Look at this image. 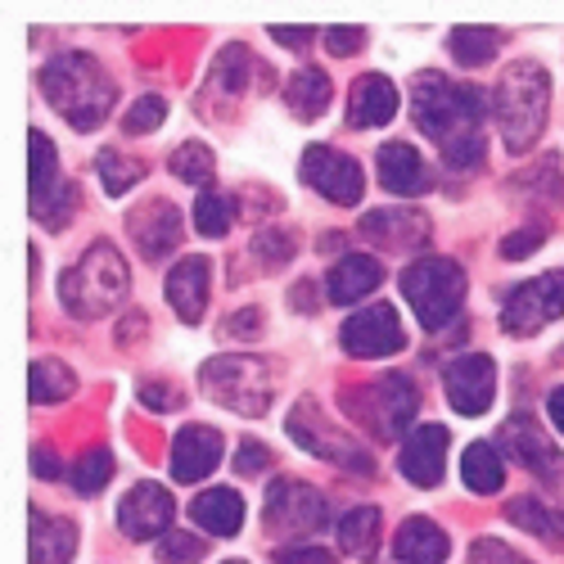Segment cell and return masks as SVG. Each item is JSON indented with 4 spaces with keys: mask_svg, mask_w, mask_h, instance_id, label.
I'll use <instances>...</instances> for the list:
<instances>
[{
    "mask_svg": "<svg viewBox=\"0 0 564 564\" xmlns=\"http://www.w3.org/2000/svg\"><path fill=\"white\" fill-rule=\"evenodd\" d=\"M411 113L456 172L484 163V96L475 86L452 82L443 73H420L411 90Z\"/></svg>",
    "mask_w": 564,
    "mask_h": 564,
    "instance_id": "cell-1",
    "label": "cell"
},
{
    "mask_svg": "<svg viewBox=\"0 0 564 564\" xmlns=\"http://www.w3.org/2000/svg\"><path fill=\"white\" fill-rule=\"evenodd\" d=\"M41 90H45V100L55 105V113L68 118L77 131H96L118 105L113 77L100 68V59H90L82 51L55 55L51 64H45L41 68Z\"/></svg>",
    "mask_w": 564,
    "mask_h": 564,
    "instance_id": "cell-2",
    "label": "cell"
},
{
    "mask_svg": "<svg viewBox=\"0 0 564 564\" xmlns=\"http://www.w3.org/2000/svg\"><path fill=\"white\" fill-rule=\"evenodd\" d=\"M546 109H551V73L533 59L510 64L492 90V113L510 154H529L538 145V135L546 127Z\"/></svg>",
    "mask_w": 564,
    "mask_h": 564,
    "instance_id": "cell-3",
    "label": "cell"
},
{
    "mask_svg": "<svg viewBox=\"0 0 564 564\" xmlns=\"http://www.w3.org/2000/svg\"><path fill=\"white\" fill-rule=\"evenodd\" d=\"M131 290V271L122 262V253L100 240V245H90L64 275H59V299L73 316L82 321H96V316H109Z\"/></svg>",
    "mask_w": 564,
    "mask_h": 564,
    "instance_id": "cell-4",
    "label": "cell"
},
{
    "mask_svg": "<svg viewBox=\"0 0 564 564\" xmlns=\"http://www.w3.org/2000/svg\"><path fill=\"white\" fill-rule=\"evenodd\" d=\"M199 384L217 406L245 415V420H258L275 398L271 366L262 357H249V352H221V357L204 361Z\"/></svg>",
    "mask_w": 564,
    "mask_h": 564,
    "instance_id": "cell-5",
    "label": "cell"
},
{
    "mask_svg": "<svg viewBox=\"0 0 564 564\" xmlns=\"http://www.w3.org/2000/svg\"><path fill=\"white\" fill-rule=\"evenodd\" d=\"M339 406L357 425H366L375 438H398L420 411V389L406 375H380V380H370V384L344 389Z\"/></svg>",
    "mask_w": 564,
    "mask_h": 564,
    "instance_id": "cell-6",
    "label": "cell"
},
{
    "mask_svg": "<svg viewBox=\"0 0 564 564\" xmlns=\"http://www.w3.org/2000/svg\"><path fill=\"white\" fill-rule=\"evenodd\" d=\"M402 294L425 330H443V325L460 312L465 271L452 258H420L402 271Z\"/></svg>",
    "mask_w": 564,
    "mask_h": 564,
    "instance_id": "cell-7",
    "label": "cell"
},
{
    "mask_svg": "<svg viewBox=\"0 0 564 564\" xmlns=\"http://www.w3.org/2000/svg\"><path fill=\"white\" fill-rule=\"evenodd\" d=\"M285 430H290V438H294L303 452L330 460V465H339V469H352V475H375V456H370L357 438H348L339 425H330V420L321 415V406H316L312 398L294 402Z\"/></svg>",
    "mask_w": 564,
    "mask_h": 564,
    "instance_id": "cell-8",
    "label": "cell"
},
{
    "mask_svg": "<svg viewBox=\"0 0 564 564\" xmlns=\"http://www.w3.org/2000/svg\"><path fill=\"white\" fill-rule=\"evenodd\" d=\"M262 520H267L271 533L307 538V533H321L325 524H330V501H325V492L312 488V484L275 479L267 488V501H262Z\"/></svg>",
    "mask_w": 564,
    "mask_h": 564,
    "instance_id": "cell-9",
    "label": "cell"
},
{
    "mask_svg": "<svg viewBox=\"0 0 564 564\" xmlns=\"http://www.w3.org/2000/svg\"><path fill=\"white\" fill-rule=\"evenodd\" d=\"M555 316H564V271L533 275L520 290H510L506 307H501V330L514 339H529L542 330V325H551Z\"/></svg>",
    "mask_w": 564,
    "mask_h": 564,
    "instance_id": "cell-10",
    "label": "cell"
},
{
    "mask_svg": "<svg viewBox=\"0 0 564 564\" xmlns=\"http://www.w3.org/2000/svg\"><path fill=\"white\" fill-rule=\"evenodd\" d=\"M299 176L312 185L321 199H330L339 208H352L361 195H366V172L352 154L335 150V145H307L303 163H299Z\"/></svg>",
    "mask_w": 564,
    "mask_h": 564,
    "instance_id": "cell-11",
    "label": "cell"
},
{
    "mask_svg": "<svg viewBox=\"0 0 564 564\" xmlns=\"http://www.w3.org/2000/svg\"><path fill=\"white\" fill-rule=\"evenodd\" d=\"M339 344H344L348 357H361V361H380V357L402 352L406 335H402V316H398V307H389V303L361 307L357 316L344 321Z\"/></svg>",
    "mask_w": 564,
    "mask_h": 564,
    "instance_id": "cell-12",
    "label": "cell"
},
{
    "mask_svg": "<svg viewBox=\"0 0 564 564\" xmlns=\"http://www.w3.org/2000/svg\"><path fill=\"white\" fill-rule=\"evenodd\" d=\"M443 389H447V402L456 415H484L497 398V366L488 352H465L456 361H447L443 370Z\"/></svg>",
    "mask_w": 564,
    "mask_h": 564,
    "instance_id": "cell-13",
    "label": "cell"
},
{
    "mask_svg": "<svg viewBox=\"0 0 564 564\" xmlns=\"http://www.w3.org/2000/svg\"><path fill=\"white\" fill-rule=\"evenodd\" d=\"M497 438H501L506 456H514L524 469H533L542 484H560V479H564V452L551 443V434L538 425L533 415H514V420H506Z\"/></svg>",
    "mask_w": 564,
    "mask_h": 564,
    "instance_id": "cell-14",
    "label": "cell"
},
{
    "mask_svg": "<svg viewBox=\"0 0 564 564\" xmlns=\"http://www.w3.org/2000/svg\"><path fill=\"white\" fill-rule=\"evenodd\" d=\"M172 514H176V501L167 488L159 484H135L122 506H118V529L131 538V542H150V538H163L172 533Z\"/></svg>",
    "mask_w": 564,
    "mask_h": 564,
    "instance_id": "cell-15",
    "label": "cell"
},
{
    "mask_svg": "<svg viewBox=\"0 0 564 564\" xmlns=\"http://www.w3.org/2000/svg\"><path fill=\"white\" fill-rule=\"evenodd\" d=\"M127 235L135 240L140 258L159 262V258H167V253L181 245L185 221H181V213H176L167 199H150V204H140V208L127 213Z\"/></svg>",
    "mask_w": 564,
    "mask_h": 564,
    "instance_id": "cell-16",
    "label": "cell"
},
{
    "mask_svg": "<svg viewBox=\"0 0 564 564\" xmlns=\"http://www.w3.org/2000/svg\"><path fill=\"white\" fill-rule=\"evenodd\" d=\"M398 469H402V479H411L415 488H438L443 475H447V430L443 425L411 430L402 452H398Z\"/></svg>",
    "mask_w": 564,
    "mask_h": 564,
    "instance_id": "cell-17",
    "label": "cell"
},
{
    "mask_svg": "<svg viewBox=\"0 0 564 564\" xmlns=\"http://www.w3.org/2000/svg\"><path fill=\"white\" fill-rule=\"evenodd\" d=\"M221 452H226V438H221L213 425H185V430L172 438V479H176V484H199V479H208L213 469L221 465Z\"/></svg>",
    "mask_w": 564,
    "mask_h": 564,
    "instance_id": "cell-18",
    "label": "cell"
},
{
    "mask_svg": "<svg viewBox=\"0 0 564 564\" xmlns=\"http://www.w3.org/2000/svg\"><path fill=\"white\" fill-rule=\"evenodd\" d=\"M361 235L384 249H425L430 245V217L420 208H375L361 217Z\"/></svg>",
    "mask_w": 564,
    "mask_h": 564,
    "instance_id": "cell-19",
    "label": "cell"
},
{
    "mask_svg": "<svg viewBox=\"0 0 564 564\" xmlns=\"http://www.w3.org/2000/svg\"><path fill=\"white\" fill-rule=\"evenodd\" d=\"M208 280H213V262L208 258H181L167 271V303L176 307V316L185 325H199L204 307H208Z\"/></svg>",
    "mask_w": 564,
    "mask_h": 564,
    "instance_id": "cell-20",
    "label": "cell"
},
{
    "mask_svg": "<svg viewBox=\"0 0 564 564\" xmlns=\"http://www.w3.org/2000/svg\"><path fill=\"white\" fill-rule=\"evenodd\" d=\"M398 105H402L398 86H393L384 73H366V77H357L352 90H348V122H352L357 131L384 127V122H393Z\"/></svg>",
    "mask_w": 564,
    "mask_h": 564,
    "instance_id": "cell-21",
    "label": "cell"
},
{
    "mask_svg": "<svg viewBox=\"0 0 564 564\" xmlns=\"http://www.w3.org/2000/svg\"><path fill=\"white\" fill-rule=\"evenodd\" d=\"M375 172H380V185L389 195H420L430 185V172H425V159H420L415 145H406V140H389V145L375 154Z\"/></svg>",
    "mask_w": 564,
    "mask_h": 564,
    "instance_id": "cell-22",
    "label": "cell"
},
{
    "mask_svg": "<svg viewBox=\"0 0 564 564\" xmlns=\"http://www.w3.org/2000/svg\"><path fill=\"white\" fill-rule=\"evenodd\" d=\"M380 280H384L380 258L348 253V258H339L330 267V275H325V294H330L335 307H348V303H361L370 290H380Z\"/></svg>",
    "mask_w": 564,
    "mask_h": 564,
    "instance_id": "cell-23",
    "label": "cell"
},
{
    "mask_svg": "<svg viewBox=\"0 0 564 564\" xmlns=\"http://www.w3.org/2000/svg\"><path fill=\"white\" fill-rule=\"evenodd\" d=\"M28 154H32V167H28V195H32V217L59 195V154L51 145V135L41 127L28 131Z\"/></svg>",
    "mask_w": 564,
    "mask_h": 564,
    "instance_id": "cell-24",
    "label": "cell"
},
{
    "mask_svg": "<svg viewBox=\"0 0 564 564\" xmlns=\"http://www.w3.org/2000/svg\"><path fill=\"white\" fill-rule=\"evenodd\" d=\"M393 555L398 564H443L447 560V533L425 520V514H411L393 538Z\"/></svg>",
    "mask_w": 564,
    "mask_h": 564,
    "instance_id": "cell-25",
    "label": "cell"
},
{
    "mask_svg": "<svg viewBox=\"0 0 564 564\" xmlns=\"http://www.w3.org/2000/svg\"><path fill=\"white\" fill-rule=\"evenodd\" d=\"M77 551V524L51 514L45 520L41 510H32V538H28V555L32 564H68Z\"/></svg>",
    "mask_w": 564,
    "mask_h": 564,
    "instance_id": "cell-26",
    "label": "cell"
},
{
    "mask_svg": "<svg viewBox=\"0 0 564 564\" xmlns=\"http://www.w3.org/2000/svg\"><path fill=\"white\" fill-rule=\"evenodd\" d=\"M191 514H195V524H204V533L235 538V533H240V524H245V497L235 488H208V492L195 497Z\"/></svg>",
    "mask_w": 564,
    "mask_h": 564,
    "instance_id": "cell-27",
    "label": "cell"
},
{
    "mask_svg": "<svg viewBox=\"0 0 564 564\" xmlns=\"http://www.w3.org/2000/svg\"><path fill=\"white\" fill-rule=\"evenodd\" d=\"M506 520L520 524L524 533H533L538 542H546L551 551H564V510H555L542 497H514L506 506Z\"/></svg>",
    "mask_w": 564,
    "mask_h": 564,
    "instance_id": "cell-28",
    "label": "cell"
},
{
    "mask_svg": "<svg viewBox=\"0 0 564 564\" xmlns=\"http://www.w3.org/2000/svg\"><path fill=\"white\" fill-rule=\"evenodd\" d=\"M460 479H465V488H469V492H479V497L501 492V484H506L501 452H497V447H488V443H469V447L460 452Z\"/></svg>",
    "mask_w": 564,
    "mask_h": 564,
    "instance_id": "cell-29",
    "label": "cell"
},
{
    "mask_svg": "<svg viewBox=\"0 0 564 564\" xmlns=\"http://www.w3.org/2000/svg\"><path fill=\"white\" fill-rule=\"evenodd\" d=\"M330 96H335V86L321 68H299L285 86V100L303 122H312V118H321L325 109H330Z\"/></svg>",
    "mask_w": 564,
    "mask_h": 564,
    "instance_id": "cell-30",
    "label": "cell"
},
{
    "mask_svg": "<svg viewBox=\"0 0 564 564\" xmlns=\"http://www.w3.org/2000/svg\"><path fill=\"white\" fill-rule=\"evenodd\" d=\"M32 384H28V398L41 406H51V402H64V398H73V389H77V375L59 361V357H36L32 361Z\"/></svg>",
    "mask_w": 564,
    "mask_h": 564,
    "instance_id": "cell-31",
    "label": "cell"
},
{
    "mask_svg": "<svg viewBox=\"0 0 564 564\" xmlns=\"http://www.w3.org/2000/svg\"><path fill=\"white\" fill-rule=\"evenodd\" d=\"M339 546H344V555L370 560L375 546H380V510L375 506H352L339 520Z\"/></svg>",
    "mask_w": 564,
    "mask_h": 564,
    "instance_id": "cell-32",
    "label": "cell"
},
{
    "mask_svg": "<svg viewBox=\"0 0 564 564\" xmlns=\"http://www.w3.org/2000/svg\"><path fill=\"white\" fill-rule=\"evenodd\" d=\"M167 167H172V176L185 181V185H208V181L217 176L213 150L204 145V140H185V145H176L172 159H167Z\"/></svg>",
    "mask_w": 564,
    "mask_h": 564,
    "instance_id": "cell-33",
    "label": "cell"
},
{
    "mask_svg": "<svg viewBox=\"0 0 564 564\" xmlns=\"http://www.w3.org/2000/svg\"><path fill=\"white\" fill-rule=\"evenodd\" d=\"M96 172H100V181H105V195H113V199H122L131 185H140L145 181V163L140 159H127V154H118V150H105L100 159H96Z\"/></svg>",
    "mask_w": 564,
    "mask_h": 564,
    "instance_id": "cell-34",
    "label": "cell"
},
{
    "mask_svg": "<svg viewBox=\"0 0 564 564\" xmlns=\"http://www.w3.org/2000/svg\"><path fill=\"white\" fill-rule=\"evenodd\" d=\"M249 51L245 45H226V51L217 55L213 64V77H208V90H217V96H240L245 82H249Z\"/></svg>",
    "mask_w": 564,
    "mask_h": 564,
    "instance_id": "cell-35",
    "label": "cell"
},
{
    "mask_svg": "<svg viewBox=\"0 0 564 564\" xmlns=\"http://www.w3.org/2000/svg\"><path fill=\"white\" fill-rule=\"evenodd\" d=\"M497 41H501V36H497L492 28H456V32L447 36L456 64H465V68L488 64V59L497 55Z\"/></svg>",
    "mask_w": 564,
    "mask_h": 564,
    "instance_id": "cell-36",
    "label": "cell"
},
{
    "mask_svg": "<svg viewBox=\"0 0 564 564\" xmlns=\"http://www.w3.org/2000/svg\"><path fill=\"white\" fill-rule=\"evenodd\" d=\"M109 479H113V452H109V447L82 452V460H77V469H73V488H77L82 497H96L100 488H109Z\"/></svg>",
    "mask_w": 564,
    "mask_h": 564,
    "instance_id": "cell-37",
    "label": "cell"
},
{
    "mask_svg": "<svg viewBox=\"0 0 564 564\" xmlns=\"http://www.w3.org/2000/svg\"><path fill=\"white\" fill-rule=\"evenodd\" d=\"M230 221H235V199L230 195H199L195 199V230L199 235H208V240H221V235L230 230Z\"/></svg>",
    "mask_w": 564,
    "mask_h": 564,
    "instance_id": "cell-38",
    "label": "cell"
},
{
    "mask_svg": "<svg viewBox=\"0 0 564 564\" xmlns=\"http://www.w3.org/2000/svg\"><path fill=\"white\" fill-rule=\"evenodd\" d=\"M163 118H167V100H163V96H140V100L127 109L122 131H127V135H145V131H154Z\"/></svg>",
    "mask_w": 564,
    "mask_h": 564,
    "instance_id": "cell-39",
    "label": "cell"
},
{
    "mask_svg": "<svg viewBox=\"0 0 564 564\" xmlns=\"http://www.w3.org/2000/svg\"><path fill=\"white\" fill-rule=\"evenodd\" d=\"M159 560L163 564H199L204 560V542L191 538V533H181V529H172V533L159 538Z\"/></svg>",
    "mask_w": 564,
    "mask_h": 564,
    "instance_id": "cell-40",
    "label": "cell"
},
{
    "mask_svg": "<svg viewBox=\"0 0 564 564\" xmlns=\"http://www.w3.org/2000/svg\"><path fill=\"white\" fill-rule=\"evenodd\" d=\"M469 564H533V560H524L514 546H506L501 538H479L475 546H469Z\"/></svg>",
    "mask_w": 564,
    "mask_h": 564,
    "instance_id": "cell-41",
    "label": "cell"
},
{
    "mask_svg": "<svg viewBox=\"0 0 564 564\" xmlns=\"http://www.w3.org/2000/svg\"><path fill=\"white\" fill-rule=\"evenodd\" d=\"M294 249H299V240H294L290 230H258V240H253V253L258 258H271V262H285Z\"/></svg>",
    "mask_w": 564,
    "mask_h": 564,
    "instance_id": "cell-42",
    "label": "cell"
},
{
    "mask_svg": "<svg viewBox=\"0 0 564 564\" xmlns=\"http://www.w3.org/2000/svg\"><path fill=\"white\" fill-rule=\"evenodd\" d=\"M542 240H546L542 226H524V230H514V235L501 240V258H529V253L542 249Z\"/></svg>",
    "mask_w": 564,
    "mask_h": 564,
    "instance_id": "cell-43",
    "label": "cell"
},
{
    "mask_svg": "<svg viewBox=\"0 0 564 564\" xmlns=\"http://www.w3.org/2000/svg\"><path fill=\"white\" fill-rule=\"evenodd\" d=\"M325 45H330V55H357L366 45V28H330Z\"/></svg>",
    "mask_w": 564,
    "mask_h": 564,
    "instance_id": "cell-44",
    "label": "cell"
},
{
    "mask_svg": "<svg viewBox=\"0 0 564 564\" xmlns=\"http://www.w3.org/2000/svg\"><path fill=\"white\" fill-rule=\"evenodd\" d=\"M271 465V447L267 443H240V456H235V469H240V475H258V469H267Z\"/></svg>",
    "mask_w": 564,
    "mask_h": 564,
    "instance_id": "cell-45",
    "label": "cell"
},
{
    "mask_svg": "<svg viewBox=\"0 0 564 564\" xmlns=\"http://www.w3.org/2000/svg\"><path fill=\"white\" fill-rule=\"evenodd\" d=\"M275 564H335L330 551H321V546H290V551H280Z\"/></svg>",
    "mask_w": 564,
    "mask_h": 564,
    "instance_id": "cell-46",
    "label": "cell"
},
{
    "mask_svg": "<svg viewBox=\"0 0 564 564\" xmlns=\"http://www.w3.org/2000/svg\"><path fill=\"white\" fill-rule=\"evenodd\" d=\"M262 325V312L258 307H245L240 316H230L226 325H221V339H235V335H249V330H258Z\"/></svg>",
    "mask_w": 564,
    "mask_h": 564,
    "instance_id": "cell-47",
    "label": "cell"
},
{
    "mask_svg": "<svg viewBox=\"0 0 564 564\" xmlns=\"http://www.w3.org/2000/svg\"><path fill=\"white\" fill-rule=\"evenodd\" d=\"M140 402H145V406H154V411H172L181 398L163 384V380H154V384H145V389H140Z\"/></svg>",
    "mask_w": 564,
    "mask_h": 564,
    "instance_id": "cell-48",
    "label": "cell"
},
{
    "mask_svg": "<svg viewBox=\"0 0 564 564\" xmlns=\"http://www.w3.org/2000/svg\"><path fill=\"white\" fill-rule=\"evenodd\" d=\"M32 475L55 479V475H59V456H55L51 447H32Z\"/></svg>",
    "mask_w": 564,
    "mask_h": 564,
    "instance_id": "cell-49",
    "label": "cell"
},
{
    "mask_svg": "<svg viewBox=\"0 0 564 564\" xmlns=\"http://www.w3.org/2000/svg\"><path fill=\"white\" fill-rule=\"evenodd\" d=\"M271 36L280 45H307L312 41V28H271Z\"/></svg>",
    "mask_w": 564,
    "mask_h": 564,
    "instance_id": "cell-50",
    "label": "cell"
},
{
    "mask_svg": "<svg viewBox=\"0 0 564 564\" xmlns=\"http://www.w3.org/2000/svg\"><path fill=\"white\" fill-rule=\"evenodd\" d=\"M546 415H551V425L564 434V384H560V389L546 398Z\"/></svg>",
    "mask_w": 564,
    "mask_h": 564,
    "instance_id": "cell-51",
    "label": "cell"
},
{
    "mask_svg": "<svg viewBox=\"0 0 564 564\" xmlns=\"http://www.w3.org/2000/svg\"><path fill=\"white\" fill-rule=\"evenodd\" d=\"M226 564H245V560H226Z\"/></svg>",
    "mask_w": 564,
    "mask_h": 564,
    "instance_id": "cell-52",
    "label": "cell"
}]
</instances>
